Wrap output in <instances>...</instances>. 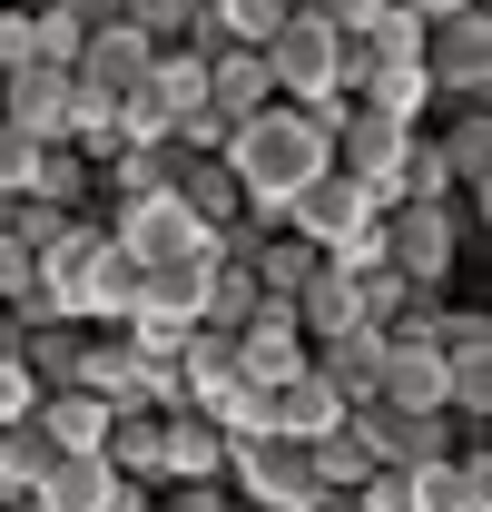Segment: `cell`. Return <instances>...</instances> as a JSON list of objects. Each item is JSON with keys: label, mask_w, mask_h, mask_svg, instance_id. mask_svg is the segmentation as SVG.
<instances>
[{"label": "cell", "mask_w": 492, "mask_h": 512, "mask_svg": "<svg viewBox=\"0 0 492 512\" xmlns=\"http://www.w3.org/2000/svg\"><path fill=\"white\" fill-rule=\"evenodd\" d=\"M227 178H237V197H246V217L256 227H286V197L306 188L315 168H335V148H325V128H306V109H256V119H237L227 128Z\"/></svg>", "instance_id": "1"}, {"label": "cell", "mask_w": 492, "mask_h": 512, "mask_svg": "<svg viewBox=\"0 0 492 512\" xmlns=\"http://www.w3.org/2000/svg\"><path fill=\"white\" fill-rule=\"evenodd\" d=\"M40 306H50V316H79V325H109V335L128 325V306H138V266L109 247L99 217H69L60 237L40 247Z\"/></svg>", "instance_id": "2"}, {"label": "cell", "mask_w": 492, "mask_h": 512, "mask_svg": "<svg viewBox=\"0 0 492 512\" xmlns=\"http://www.w3.org/2000/svg\"><path fill=\"white\" fill-rule=\"evenodd\" d=\"M473 256V227H463V207L453 197H404V207H384V266L394 276H414L443 296V276Z\"/></svg>", "instance_id": "3"}, {"label": "cell", "mask_w": 492, "mask_h": 512, "mask_svg": "<svg viewBox=\"0 0 492 512\" xmlns=\"http://www.w3.org/2000/svg\"><path fill=\"white\" fill-rule=\"evenodd\" d=\"M109 247L128 256V266H168V256H217V227L187 207L178 188H148V197H119L109 217Z\"/></svg>", "instance_id": "4"}, {"label": "cell", "mask_w": 492, "mask_h": 512, "mask_svg": "<svg viewBox=\"0 0 492 512\" xmlns=\"http://www.w3.org/2000/svg\"><path fill=\"white\" fill-rule=\"evenodd\" d=\"M414 138H424V128H404V119H384V109L355 99L345 128H335V168H345L374 207H394V197H404V158H414Z\"/></svg>", "instance_id": "5"}, {"label": "cell", "mask_w": 492, "mask_h": 512, "mask_svg": "<svg viewBox=\"0 0 492 512\" xmlns=\"http://www.w3.org/2000/svg\"><path fill=\"white\" fill-rule=\"evenodd\" d=\"M237 503H286V512H306L325 483H315V463L306 444H286V434H237L227 444V473H217Z\"/></svg>", "instance_id": "6"}, {"label": "cell", "mask_w": 492, "mask_h": 512, "mask_svg": "<svg viewBox=\"0 0 492 512\" xmlns=\"http://www.w3.org/2000/svg\"><path fill=\"white\" fill-rule=\"evenodd\" d=\"M424 79H433L443 109H463V99L492 89V20H483V10H453V20L424 30Z\"/></svg>", "instance_id": "7"}, {"label": "cell", "mask_w": 492, "mask_h": 512, "mask_svg": "<svg viewBox=\"0 0 492 512\" xmlns=\"http://www.w3.org/2000/svg\"><path fill=\"white\" fill-rule=\"evenodd\" d=\"M266 79H276V99L345 89V30H335V20H276V40H266Z\"/></svg>", "instance_id": "8"}, {"label": "cell", "mask_w": 492, "mask_h": 512, "mask_svg": "<svg viewBox=\"0 0 492 512\" xmlns=\"http://www.w3.org/2000/svg\"><path fill=\"white\" fill-rule=\"evenodd\" d=\"M355 434H365V453L384 463V473H414V463H433V453H453V414H424V404H355Z\"/></svg>", "instance_id": "9"}, {"label": "cell", "mask_w": 492, "mask_h": 512, "mask_svg": "<svg viewBox=\"0 0 492 512\" xmlns=\"http://www.w3.org/2000/svg\"><path fill=\"white\" fill-rule=\"evenodd\" d=\"M138 493H158V483H119L109 453H50V473L30 483L20 512H128Z\"/></svg>", "instance_id": "10"}, {"label": "cell", "mask_w": 492, "mask_h": 512, "mask_svg": "<svg viewBox=\"0 0 492 512\" xmlns=\"http://www.w3.org/2000/svg\"><path fill=\"white\" fill-rule=\"evenodd\" d=\"M374 217H384V207H374L345 168H315L306 188L286 197V237H306V247H345V237H355V227H374Z\"/></svg>", "instance_id": "11"}, {"label": "cell", "mask_w": 492, "mask_h": 512, "mask_svg": "<svg viewBox=\"0 0 492 512\" xmlns=\"http://www.w3.org/2000/svg\"><path fill=\"white\" fill-rule=\"evenodd\" d=\"M237 375L256 394H276L286 375H306V335H296V306L286 296H256V316L237 325Z\"/></svg>", "instance_id": "12"}, {"label": "cell", "mask_w": 492, "mask_h": 512, "mask_svg": "<svg viewBox=\"0 0 492 512\" xmlns=\"http://www.w3.org/2000/svg\"><path fill=\"white\" fill-rule=\"evenodd\" d=\"M306 375L355 414V404H374V375H384V325H345V335H315L306 345Z\"/></svg>", "instance_id": "13"}, {"label": "cell", "mask_w": 492, "mask_h": 512, "mask_svg": "<svg viewBox=\"0 0 492 512\" xmlns=\"http://www.w3.org/2000/svg\"><path fill=\"white\" fill-rule=\"evenodd\" d=\"M148 60H158V50H148V40H138L128 20H109V30H89V40H79V60H69V79H79L89 99H128V89L148 79Z\"/></svg>", "instance_id": "14"}, {"label": "cell", "mask_w": 492, "mask_h": 512, "mask_svg": "<svg viewBox=\"0 0 492 512\" xmlns=\"http://www.w3.org/2000/svg\"><path fill=\"white\" fill-rule=\"evenodd\" d=\"M217 473H227V434L197 404L158 414V483H217Z\"/></svg>", "instance_id": "15"}, {"label": "cell", "mask_w": 492, "mask_h": 512, "mask_svg": "<svg viewBox=\"0 0 492 512\" xmlns=\"http://www.w3.org/2000/svg\"><path fill=\"white\" fill-rule=\"evenodd\" d=\"M0 119L20 128V138H60L69 128V69H50V60L10 69V79H0Z\"/></svg>", "instance_id": "16"}, {"label": "cell", "mask_w": 492, "mask_h": 512, "mask_svg": "<svg viewBox=\"0 0 492 512\" xmlns=\"http://www.w3.org/2000/svg\"><path fill=\"white\" fill-rule=\"evenodd\" d=\"M30 414H40V434H50L60 453H99V444H109V424H119V404L89 394V384H50Z\"/></svg>", "instance_id": "17"}, {"label": "cell", "mask_w": 492, "mask_h": 512, "mask_svg": "<svg viewBox=\"0 0 492 512\" xmlns=\"http://www.w3.org/2000/svg\"><path fill=\"white\" fill-rule=\"evenodd\" d=\"M433 158H443V178H453V188H473V197L492 188V109H483V99H463L453 119L433 128Z\"/></svg>", "instance_id": "18"}, {"label": "cell", "mask_w": 492, "mask_h": 512, "mask_svg": "<svg viewBox=\"0 0 492 512\" xmlns=\"http://www.w3.org/2000/svg\"><path fill=\"white\" fill-rule=\"evenodd\" d=\"M207 109L237 128V119H256V109H276V79H266V50H217L207 60Z\"/></svg>", "instance_id": "19"}, {"label": "cell", "mask_w": 492, "mask_h": 512, "mask_svg": "<svg viewBox=\"0 0 492 512\" xmlns=\"http://www.w3.org/2000/svg\"><path fill=\"white\" fill-rule=\"evenodd\" d=\"M286 306H296V335H306V345H315V335H345V325H365V316H355V276H345L335 256L315 266V276L286 296Z\"/></svg>", "instance_id": "20"}, {"label": "cell", "mask_w": 492, "mask_h": 512, "mask_svg": "<svg viewBox=\"0 0 492 512\" xmlns=\"http://www.w3.org/2000/svg\"><path fill=\"white\" fill-rule=\"evenodd\" d=\"M89 158L69 148V138H40V158H30V178H20V197H40V207H60V217H79L89 207Z\"/></svg>", "instance_id": "21"}, {"label": "cell", "mask_w": 492, "mask_h": 512, "mask_svg": "<svg viewBox=\"0 0 492 512\" xmlns=\"http://www.w3.org/2000/svg\"><path fill=\"white\" fill-rule=\"evenodd\" d=\"M355 99L365 109H384V119H404V128H424L443 99H433V79H424V60H394V69H365L355 79Z\"/></svg>", "instance_id": "22"}, {"label": "cell", "mask_w": 492, "mask_h": 512, "mask_svg": "<svg viewBox=\"0 0 492 512\" xmlns=\"http://www.w3.org/2000/svg\"><path fill=\"white\" fill-rule=\"evenodd\" d=\"M50 434H40V414H20V424H0V512H20L30 503V483L50 473Z\"/></svg>", "instance_id": "23"}, {"label": "cell", "mask_w": 492, "mask_h": 512, "mask_svg": "<svg viewBox=\"0 0 492 512\" xmlns=\"http://www.w3.org/2000/svg\"><path fill=\"white\" fill-rule=\"evenodd\" d=\"M138 89H148V99H158V109H168V119L187 128V119H197V109H207V60H197V50H158Z\"/></svg>", "instance_id": "24"}, {"label": "cell", "mask_w": 492, "mask_h": 512, "mask_svg": "<svg viewBox=\"0 0 492 512\" xmlns=\"http://www.w3.org/2000/svg\"><path fill=\"white\" fill-rule=\"evenodd\" d=\"M187 404H197V414H207V424H217L227 444H237V434H266V394H256L246 375H217V384H197Z\"/></svg>", "instance_id": "25"}, {"label": "cell", "mask_w": 492, "mask_h": 512, "mask_svg": "<svg viewBox=\"0 0 492 512\" xmlns=\"http://www.w3.org/2000/svg\"><path fill=\"white\" fill-rule=\"evenodd\" d=\"M306 463H315V483H325V493H355V483L374 473V453H365V434H355V414H345V424H325V434L306 444Z\"/></svg>", "instance_id": "26"}, {"label": "cell", "mask_w": 492, "mask_h": 512, "mask_svg": "<svg viewBox=\"0 0 492 512\" xmlns=\"http://www.w3.org/2000/svg\"><path fill=\"white\" fill-rule=\"evenodd\" d=\"M315 266H325V247H306V237H286V227H276V237H266V247L246 256V276H256V286H266V296H296V286H306Z\"/></svg>", "instance_id": "27"}, {"label": "cell", "mask_w": 492, "mask_h": 512, "mask_svg": "<svg viewBox=\"0 0 492 512\" xmlns=\"http://www.w3.org/2000/svg\"><path fill=\"white\" fill-rule=\"evenodd\" d=\"M178 197L207 217V227H237V217H246V197H237V178H227V158H187V168H178Z\"/></svg>", "instance_id": "28"}, {"label": "cell", "mask_w": 492, "mask_h": 512, "mask_svg": "<svg viewBox=\"0 0 492 512\" xmlns=\"http://www.w3.org/2000/svg\"><path fill=\"white\" fill-rule=\"evenodd\" d=\"M99 453H109V473H119V483H158V414H119Z\"/></svg>", "instance_id": "29"}, {"label": "cell", "mask_w": 492, "mask_h": 512, "mask_svg": "<svg viewBox=\"0 0 492 512\" xmlns=\"http://www.w3.org/2000/svg\"><path fill=\"white\" fill-rule=\"evenodd\" d=\"M256 296H266V286H256L246 266H227V256H217V276H207V306H197V325H217V335H237V325L256 316Z\"/></svg>", "instance_id": "30"}, {"label": "cell", "mask_w": 492, "mask_h": 512, "mask_svg": "<svg viewBox=\"0 0 492 512\" xmlns=\"http://www.w3.org/2000/svg\"><path fill=\"white\" fill-rule=\"evenodd\" d=\"M197 10H207V0H119V20L148 40V50H178L187 30H197Z\"/></svg>", "instance_id": "31"}, {"label": "cell", "mask_w": 492, "mask_h": 512, "mask_svg": "<svg viewBox=\"0 0 492 512\" xmlns=\"http://www.w3.org/2000/svg\"><path fill=\"white\" fill-rule=\"evenodd\" d=\"M207 20H217V40H227V50H266L286 10H276V0H207Z\"/></svg>", "instance_id": "32"}, {"label": "cell", "mask_w": 492, "mask_h": 512, "mask_svg": "<svg viewBox=\"0 0 492 512\" xmlns=\"http://www.w3.org/2000/svg\"><path fill=\"white\" fill-rule=\"evenodd\" d=\"M217 375H237V335H217V325H197L178 345V384L197 394V384H217Z\"/></svg>", "instance_id": "33"}, {"label": "cell", "mask_w": 492, "mask_h": 512, "mask_svg": "<svg viewBox=\"0 0 492 512\" xmlns=\"http://www.w3.org/2000/svg\"><path fill=\"white\" fill-rule=\"evenodd\" d=\"M414 306V276H394V266H355V316L365 325H394Z\"/></svg>", "instance_id": "34"}, {"label": "cell", "mask_w": 492, "mask_h": 512, "mask_svg": "<svg viewBox=\"0 0 492 512\" xmlns=\"http://www.w3.org/2000/svg\"><path fill=\"white\" fill-rule=\"evenodd\" d=\"M79 40H89V30H79V20H69V10H30V60H50V69H69V60H79Z\"/></svg>", "instance_id": "35"}, {"label": "cell", "mask_w": 492, "mask_h": 512, "mask_svg": "<svg viewBox=\"0 0 492 512\" xmlns=\"http://www.w3.org/2000/svg\"><path fill=\"white\" fill-rule=\"evenodd\" d=\"M20 296H40V247H20L0 227V306H20Z\"/></svg>", "instance_id": "36"}, {"label": "cell", "mask_w": 492, "mask_h": 512, "mask_svg": "<svg viewBox=\"0 0 492 512\" xmlns=\"http://www.w3.org/2000/svg\"><path fill=\"white\" fill-rule=\"evenodd\" d=\"M30 404H40V375H30V365H20V355L0 345V424H20Z\"/></svg>", "instance_id": "37"}, {"label": "cell", "mask_w": 492, "mask_h": 512, "mask_svg": "<svg viewBox=\"0 0 492 512\" xmlns=\"http://www.w3.org/2000/svg\"><path fill=\"white\" fill-rule=\"evenodd\" d=\"M158 503L168 512H237V493L227 483H158Z\"/></svg>", "instance_id": "38"}, {"label": "cell", "mask_w": 492, "mask_h": 512, "mask_svg": "<svg viewBox=\"0 0 492 512\" xmlns=\"http://www.w3.org/2000/svg\"><path fill=\"white\" fill-rule=\"evenodd\" d=\"M10 69H30V10L20 0H0V79Z\"/></svg>", "instance_id": "39"}, {"label": "cell", "mask_w": 492, "mask_h": 512, "mask_svg": "<svg viewBox=\"0 0 492 512\" xmlns=\"http://www.w3.org/2000/svg\"><path fill=\"white\" fill-rule=\"evenodd\" d=\"M30 158H40V138H20V128L0 119V188L20 197V178H30Z\"/></svg>", "instance_id": "40"}, {"label": "cell", "mask_w": 492, "mask_h": 512, "mask_svg": "<svg viewBox=\"0 0 492 512\" xmlns=\"http://www.w3.org/2000/svg\"><path fill=\"white\" fill-rule=\"evenodd\" d=\"M69 20H79V30H109V20H119V0H60Z\"/></svg>", "instance_id": "41"}, {"label": "cell", "mask_w": 492, "mask_h": 512, "mask_svg": "<svg viewBox=\"0 0 492 512\" xmlns=\"http://www.w3.org/2000/svg\"><path fill=\"white\" fill-rule=\"evenodd\" d=\"M394 10H414V20H453V10H483V0H394Z\"/></svg>", "instance_id": "42"}, {"label": "cell", "mask_w": 492, "mask_h": 512, "mask_svg": "<svg viewBox=\"0 0 492 512\" xmlns=\"http://www.w3.org/2000/svg\"><path fill=\"white\" fill-rule=\"evenodd\" d=\"M306 512H365V503H355V493H315Z\"/></svg>", "instance_id": "43"}, {"label": "cell", "mask_w": 492, "mask_h": 512, "mask_svg": "<svg viewBox=\"0 0 492 512\" xmlns=\"http://www.w3.org/2000/svg\"><path fill=\"white\" fill-rule=\"evenodd\" d=\"M20 10H60V0H20Z\"/></svg>", "instance_id": "44"}, {"label": "cell", "mask_w": 492, "mask_h": 512, "mask_svg": "<svg viewBox=\"0 0 492 512\" xmlns=\"http://www.w3.org/2000/svg\"><path fill=\"white\" fill-rule=\"evenodd\" d=\"M0 345H10V316H0Z\"/></svg>", "instance_id": "45"}]
</instances>
